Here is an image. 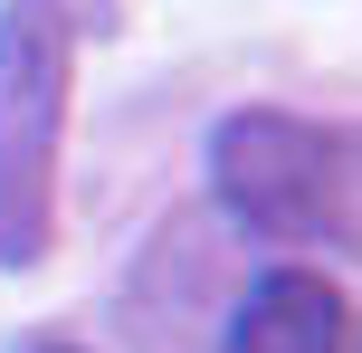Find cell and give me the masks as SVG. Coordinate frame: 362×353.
<instances>
[{
    "label": "cell",
    "mask_w": 362,
    "mask_h": 353,
    "mask_svg": "<svg viewBox=\"0 0 362 353\" xmlns=\"http://www.w3.org/2000/svg\"><path fill=\"white\" fill-rule=\"evenodd\" d=\"M67 57H76V29L57 0H0V267L48 258Z\"/></svg>",
    "instance_id": "obj_1"
},
{
    "label": "cell",
    "mask_w": 362,
    "mask_h": 353,
    "mask_svg": "<svg viewBox=\"0 0 362 353\" xmlns=\"http://www.w3.org/2000/svg\"><path fill=\"white\" fill-rule=\"evenodd\" d=\"M210 182L229 201V220L276 248H305L344 220V144L296 125V115H267V105L229 115L210 134Z\"/></svg>",
    "instance_id": "obj_2"
},
{
    "label": "cell",
    "mask_w": 362,
    "mask_h": 353,
    "mask_svg": "<svg viewBox=\"0 0 362 353\" xmlns=\"http://www.w3.org/2000/svg\"><path fill=\"white\" fill-rule=\"evenodd\" d=\"M344 296H334L315 267H267V277L238 296L219 353H344Z\"/></svg>",
    "instance_id": "obj_3"
},
{
    "label": "cell",
    "mask_w": 362,
    "mask_h": 353,
    "mask_svg": "<svg viewBox=\"0 0 362 353\" xmlns=\"http://www.w3.org/2000/svg\"><path fill=\"white\" fill-rule=\"evenodd\" d=\"M38 353H76V344H38Z\"/></svg>",
    "instance_id": "obj_4"
}]
</instances>
